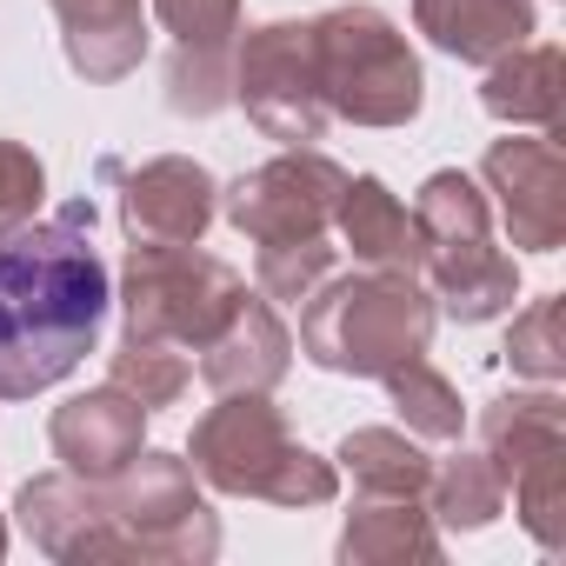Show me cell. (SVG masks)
Here are the masks:
<instances>
[{
  "mask_svg": "<svg viewBox=\"0 0 566 566\" xmlns=\"http://www.w3.org/2000/svg\"><path fill=\"white\" fill-rule=\"evenodd\" d=\"M94 200L0 233V400L61 387L107 327L114 273L94 247Z\"/></svg>",
  "mask_w": 566,
  "mask_h": 566,
  "instance_id": "1",
  "label": "cell"
},
{
  "mask_svg": "<svg viewBox=\"0 0 566 566\" xmlns=\"http://www.w3.org/2000/svg\"><path fill=\"white\" fill-rule=\"evenodd\" d=\"M440 307L420 287V273L400 266H367V273H327L307 294L301 314V354L321 374H347V380H380L400 360H420L433 347Z\"/></svg>",
  "mask_w": 566,
  "mask_h": 566,
  "instance_id": "2",
  "label": "cell"
},
{
  "mask_svg": "<svg viewBox=\"0 0 566 566\" xmlns=\"http://www.w3.org/2000/svg\"><path fill=\"white\" fill-rule=\"evenodd\" d=\"M187 460H193V480H207L213 493H233V500L327 506L340 493V467L321 460L314 447H301L266 394H220V407H207L193 420Z\"/></svg>",
  "mask_w": 566,
  "mask_h": 566,
  "instance_id": "3",
  "label": "cell"
},
{
  "mask_svg": "<svg viewBox=\"0 0 566 566\" xmlns=\"http://www.w3.org/2000/svg\"><path fill=\"white\" fill-rule=\"evenodd\" d=\"M413 233H420L413 273H427V294L447 321L480 327L513 307L520 266L493 247V207L473 174H460V167L427 174V187L413 200Z\"/></svg>",
  "mask_w": 566,
  "mask_h": 566,
  "instance_id": "4",
  "label": "cell"
},
{
  "mask_svg": "<svg viewBox=\"0 0 566 566\" xmlns=\"http://www.w3.org/2000/svg\"><path fill=\"white\" fill-rule=\"evenodd\" d=\"M314 34V74H321V101L327 114L354 120V127H407L427 101V74L407 48V34L380 14V8H327L321 21H307Z\"/></svg>",
  "mask_w": 566,
  "mask_h": 566,
  "instance_id": "5",
  "label": "cell"
},
{
  "mask_svg": "<svg viewBox=\"0 0 566 566\" xmlns=\"http://www.w3.org/2000/svg\"><path fill=\"white\" fill-rule=\"evenodd\" d=\"M101 513L114 520L120 559H167V566H207L220 553V520L193 486V460L140 447L114 480H94Z\"/></svg>",
  "mask_w": 566,
  "mask_h": 566,
  "instance_id": "6",
  "label": "cell"
},
{
  "mask_svg": "<svg viewBox=\"0 0 566 566\" xmlns=\"http://www.w3.org/2000/svg\"><path fill=\"white\" fill-rule=\"evenodd\" d=\"M240 273L213 253L193 247H127V266H120V321L127 334H147V340H174V347H207L227 314L240 307Z\"/></svg>",
  "mask_w": 566,
  "mask_h": 566,
  "instance_id": "7",
  "label": "cell"
},
{
  "mask_svg": "<svg viewBox=\"0 0 566 566\" xmlns=\"http://www.w3.org/2000/svg\"><path fill=\"white\" fill-rule=\"evenodd\" d=\"M233 101L280 147H314L327 134L334 114L321 101L307 21H266V28H247L233 41Z\"/></svg>",
  "mask_w": 566,
  "mask_h": 566,
  "instance_id": "8",
  "label": "cell"
},
{
  "mask_svg": "<svg viewBox=\"0 0 566 566\" xmlns=\"http://www.w3.org/2000/svg\"><path fill=\"white\" fill-rule=\"evenodd\" d=\"M340 187H347L340 160H327L321 147H287V154L260 160L253 174H240L233 187H220V213L253 247H266V240H307V233L334 227Z\"/></svg>",
  "mask_w": 566,
  "mask_h": 566,
  "instance_id": "9",
  "label": "cell"
},
{
  "mask_svg": "<svg viewBox=\"0 0 566 566\" xmlns=\"http://www.w3.org/2000/svg\"><path fill=\"white\" fill-rule=\"evenodd\" d=\"M480 180L500 200L513 247L553 253L566 240V154H559V140H526V134L493 140L480 160Z\"/></svg>",
  "mask_w": 566,
  "mask_h": 566,
  "instance_id": "10",
  "label": "cell"
},
{
  "mask_svg": "<svg viewBox=\"0 0 566 566\" xmlns=\"http://www.w3.org/2000/svg\"><path fill=\"white\" fill-rule=\"evenodd\" d=\"M213 213H220V180L187 154H160L120 180L127 247H193L213 227Z\"/></svg>",
  "mask_w": 566,
  "mask_h": 566,
  "instance_id": "11",
  "label": "cell"
},
{
  "mask_svg": "<svg viewBox=\"0 0 566 566\" xmlns=\"http://www.w3.org/2000/svg\"><path fill=\"white\" fill-rule=\"evenodd\" d=\"M48 447H54V460H61L74 480H114V473L147 447V407H140L134 394H120L114 380H107V387H87V394H74L67 407H54Z\"/></svg>",
  "mask_w": 566,
  "mask_h": 566,
  "instance_id": "12",
  "label": "cell"
},
{
  "mask_svg": "<svg viewBox=\"0 0 566 566\" xmlns=\"http://www.w3.org/2000/svg\"><path fill=\"white\" fill-rule=\"evenodd\" d=\"M14 513H21L28 539H34L48 559H61V566L120 559V539H114V520L101 513L94 480H74L67 467H61V473H34V480H21Z\"/></svg>",
  "mask_w": 566,
  "mask_h": 566,
  "instance_id": "13",
  "label": "cell"
},
{
  "mask_svg": "<svg viewBox=\"0 0 566 566\" xmlns=\"http://www.w3.org/2000/svg\"><path fill=\"white\" fill-rule=\"evenodd\" d=\"M200 380L213 394H273L294 367V334L280 327L266 294H240V307L227 314V327L200 347Z\"/></svg>",
  "mask_w": 566,
  "mask_h": 566,
  "instance_id": "14",
  "label": "cell"
},
{
  "mask_svg": "<svg viewBox=\"0 0 566 566\" xmlns=\"http://www.w3.org/2000/svg\"><path fill=\"white\" fill-rule=\"evenodd\" d=\"M61 21L67 67L94 87L140 74L147 61V0H48Z\"/></svg>",
  "mask_w": 566,
  "mask_h": 566,
  "instance_id": "15",
  "label": "cell"
},
{
  "mask_svg": "<svg viewBox=\"0 0 566 566\" xmlns=\"http://www.w3.org/2000/svg\"><path fill=\"white\" fill-rule=\"evenodd\" d=\"M480 107L493 120H506V127L559 134V114H566V54L553 41H520L513 54L486 61Z\"/></svg>",
  "mask_w": 566,
  "mask_h": 566,
  "instance_id": "16",
  "label": "cell"
},
{
  "mask_svg": "<svg viewBox=\"0 0 566 566\" xmlns=\"http://www.w3.org/2000/svg\"><path fill=\"white\" fill-rule=\"evenodd\" d=\"M340 559L347 566H433L440 559V526L427 500L407 493H360V506L340 526Z\"/></svg>",
  "mask_w": 566,
  "mask_h": 566,
  "instance_id": "17",
  "label": "cell"
},
{
  "mask_svg": "<svg viewBox=\"0 0 566 566\" xmlns=\"http://www.w3.org/2000/svg\"><path fill=\"white\" fill-rule=\"evenodd\" d=\"M413 28L440 54L486 67L533 34V0H413Z\"/></svg>",
  "mask_w": 566,
  "mask_h": 566,
  "instance_id": "18",
  "label": "cell"
},
{
  "mask_svg": "<svg viewBox=\"0 0 566 566\" xmlns=\"http://www.w3.org/2000/svg\"><path fill=\"white\" fill-rule=\"evenodd\" d=\"M334 227H340V240L354 247V260H367V266H400V273L420 266L413 213L400 207V193H394L380 174H347L340 207H334Z\"/></svg>",
  "mask_w": 566,
  "mask_h": 566,
  "instance_id": "19",
  "label": "cell"
},
{
  "mask_svg": "<svg viewBox=\"0 0 566 566\" xmlns=\"http://www.w3.org/2000/svg\"><path fill=\"white\" fill-rule=\"evenodd\" d=\"M566 447V400L553 387H533V394H500L480 407V453L493 460L500 480H513L526 460Z\"/></svg>",
  "mask_w": 566,
  "mask_h": 566,
  "instance_id": "20",
  "label": "cell"
},
{
  "mask_svg": "<svg viewBox=\"0 0 566 566\" xmlns=\"http://www.w3.org/2000/svg\"><path fill=\"white\" fill-rule=\"evenodd\" d=\"M427 513H433V526H453V533H480V526H493L500 513H506V480L493 473V460L486 453H453V460H440L433 473H427Z\"/></svg>",
  "mask_w": 566,
  "mask_h": 566,
  "instance_id": "21",
  "label": "cell"
},
{
  "mask_svg": "<svg viewBox=\"0 0 566 566\" xmlns=\"http://www.w3.org/2000/svg\"><path fill=\"white\" fill-rule=\"evenodd\" d=\"M334 460L354 473L360 493H407V500H420L427 473H433V460L413 447V433H394V427H354Z\"/></svg>",
  "mask_w": 566,
  "mask_h": 566,
  "instance_id": "22",
  "label": "cell"
},
{
  "mask_svg": "<svg viewBox=\"0 0 566 566\" xmlns=\"http://www.w3.org/2000/svg\"><path fill=\"white\" fill-rule=\"evenodd\" d=\"M380 380H387V400H394V413L407 420V433H420V440H460V427H467L460 387H453L440 367H427V354H420V360H400V367L380 374Z\"/></svg>",
  "mask_w": 566,
  "mask_h": 566,
  "instance_id": "23",
  "label": "cell"
},
{
  "mask_svg": "<svg viewBox=\"0 0 566 566\" xmlns=\"http://www.w3.org/2000/svg\"><path fill=\"white\" fill-rule=\"evenodd\" d=\"M107 380H114L120 394H134L147 413H160V407H174V400L187 394L193 367L180 360V347H174V340H147V334H127V340L114 347V360H107Z\"/></svg>",
  "mask_w": 566,
  "mask_h": 566,
  "instance_id": "24",
  "label": "cell"
},
{
  "mask_svg": "<svg viewBox=\"0 0 566 566\" xmlns=\"http://www.w3.org/2000/svg\"><path fill=\"white\" fill-rule=\"evenodd\" d=\"M506 486H513V513L533 533V546L539 553H566V447L526 460Z\"/></svg>",
  "mask_w": 566,
  "mask_h": 566,
  "instance_id": "25",
  "label": "cell"
},
{
  "mask_svg": "<svg viewBox=\"0 0 566 566\" xmlns=\"http://www.w3.org/2000/svg\"><path fill=\"white\" fill-rule=\"evenodd\" d=\"M233 101V41L227 48H174L167 61V107L187 120H213Z\"/></svg>",
  "mask_w": 566,
  "mask_h": 566,
  "instance_id": "26",
  "label": "cell"
},
{
  "mask_svg": "<svg viewBox=\"0 0 566 566\" xmlns=\"http://www.w3.org/2000/svg\"><path fill=\"white\" fill-rule=\"evenodd\" d=\"M566 301L559 294H546V301H533L526 314H513V327H506V367L520 374V380H539V387H553L559 374H566Z\"/></svg>",
  "mask_w": 566,
  "mask_h": 566,
  "instance_id": "27",
  "label": "cell"
},
{
  "mask_svg": "<svg viewBox=\"0 0 566 566\" xmlns=\"http://www.w3.org/2000/svg\"><path fill=\"white\" fill-rule=\"evenodd\" d=\"M334 240L327 233H307V240H266L260 247V294L266 301H307L314 287H321V280L334 273Z\"/></svg>",
  "mask_w": 566,
  "mask_h": 566,
  "instance_id": "28",
  "label": "cell"
},
{
  "mask_svg": "<svg viewBox=\"0 0 566 566\" xmlns=\"http://www.w3.org/2000/svg\"><path fill=\"white\" fill-rule=\"evenodd\" d=\"M154 14L180 48H227L240 34V0H154Z\"/></svg>",
  "mask_w": 566,
  "mask_h": 566,
  "instance_id": "29",
  "label": "cell"
},
{
  "mask_svg": "<svg viewBox=\"0 0 566 566\" xmlns=\"http://www.w3.org/2000/svg\"><path fill=\"white\" fill-rule=\"evenodd\" d=\"M41 200H48V167H41V154L21 147V140H0V233L21 227V220H34Z\"/></svg>",
  "mask_w": 566,
  "mask_h": 566,
  "instance_id": "30",
  "label": "cell"
},
{
  "mask_svg": "<svg viewBox=\"0 0 566 566\" xmlns=\"http://www.w3.org/2000/svg\"><path fill=\"white\" fill-rule=\"evenodd\" d=\"M0 559H8V520H0Z\"/></svg>",
  "mask_w": 566,
  "mask_h": 566,
  "instance_id": "31",
  "label": "cell"
}]
</instances>
